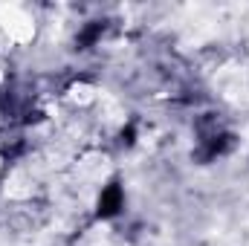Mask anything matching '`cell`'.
<instances>
[{
    "label": "cell",
    "instance_id": "6da1fadb",
    "mask_svg": "<svg viewBox=\"0 0 249 246\" xmlns=\"http://www.w3.org/2000/svg\"><path fill=\"white\" fill-rule=\"evenodd\" d=\"M122 185L119 183H110L105 191H102V197H99V209H96V214L99 217H116L119 211H122Z\"/></svg>",
    "mask_w": 249,
    "mask_h": 246
},
{
    "label": "cell",
    "instance_id": "7a4b0ae2",
    "mask_svg": "<svg viewBox=\"0 0 249 246\" xmlns=\"http://www.w3.org/2000/svg\"><path fill=\"white\" fill-rule=\"evenodd\" d=\"M203 142H206V145H203L200 157H203V159H214V157H220V154L232 151L235 136H232V133H214V136H209V139H203Z\"/></svg>",
    "mask_w": 249,
    "mask_h": 246
},
{
    "label": "cell",
    "instance_id": "3957f363",
    "mask_svg": "<svg viewBox=\"0 0 249 246\" xmlns=\"http://www.w3.org/2000/svg\"><path fill=\"white\" fill-rule=\"evenodd\" d=\"M102 32H105V23H102V20H93L90 26H84V32L78 35L75 47H78V50H87L90 44H96V41L102 38Z\"/></svg>",
    "mask_w": 249,
    "mask_h": 246
},
{
    "label": "cell",
    "instance_id": "277c9868",
    "mask_svg": "<svg viewBox=\"0 0 249 246\" xmlns=\"http://www.w3.org/2000/svg\"><path fill=\"white\" fill-rule=\"evenodd\" d=\"M122 142L124 145H133V127H124L122 130Z\"/></svg>",
    "mask_w": 249,
    "mask_h": 246
}]
</instances>
